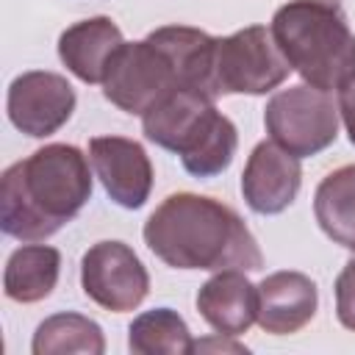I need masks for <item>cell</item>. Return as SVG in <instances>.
<instances>
[{
  "label": "cell",
  "instance_id": "1",
  "mask_svg": "<svg viewBox=\"0 0 355 355\" xmlns=\"http://www.w3.org/2000/svg\"><path fill=\"white\" fill-rule=\"evenodd\" d=\"M144 244L172 269L263 266L261 247L244 219L225 202L191 191L169 194L144 222Z\"/></svg>",
  "mask_w": 355,
  "mask_h": 355
},
{
  "label": "cell",
  "instance_id": "2",
  "mask_svg": "<svg viewBox=\"0 0 355 355\" xmlns=\"http://www.w3.org/2000/svg\"><path fill=\"white\" fill-rule=\"evenodd\" d=\"M92 197L86 155L72 144H44L11 164L0 180V227L17 241H44Z\"/></svg>",
  "mask_w": 355,
  "mask_h": 355
},
{
  "label": "cell",
  "instance_id": "3",
  "mask_svg": "<svg viewBox=\"0 0 355 355\" xmlns=\"http://www.w3.org/2000/svg\"><path fill=\"white\" fill-rule=\"evenodd\" d=\"M269 28L308 86L338 92L355 75V33L336 0H288L275 11Z\"/></svg>",
  "mask_w": 355,
  "mask_h": 355
},
{
  "label": "cell",
  "instance_id": "4",
  "mask_svg": "<svg viewBox=\"0 0 355 355\" xmlns=\"http://www.w3.org/2000/svg\"><path fill=\"white\" fill-rule=\"evenodd\" d=\"M144 136L178 153L183 169L200 180L222 175L239 147L236 125L216 111L214 97L194 89H175L141 116Z\"/></svg>",
  "mask_w": 355,
  "mask_h": 355
},
{
  "label": "cell",
  "instance_id": "5",
  "mask_svg": "<svg viewBox=\"0 0 355 355\" xmlns=\"http://www.w3.org/2000/svg\"><path fill=\"white\" fill-rule=\"evenodd\" d=\"M263 125L269 139L291 155H319L338 136V105L330 92L297 83L269 97Z\"/></svg>",
  "mask_w": 355,
  "mask_h": 355
},
{
  "label": "cell",
  "instance_id": "6",
  "mask_svg": "<svg viewBox=\"0 0 355 355\" xmlns=\"http://www.w3.org/2000/svg\"><path fill=\"white\" fill-rule=\"evenodd\" d=\"M291 72L280 53L272 28L250 25L225 39H216L214 83L216 94H266Z\"/></svg>",
  "mask_w": 355,
  "mask_h": 355
},
{
  "label": "cell",
  "instance_id": "7",
  "mask_svg": "<svg viewBox=\"0 0 355 355\" xmlns=\"http://www.w3.org/2000/svg\"><path fill=\"white\" fill-rule=\"evenodd\" d=\"M180 89L169 55L150 39L122 42L103 75V94L128 114L144 116L158 100Z\"/></svg>",
  "mask_w": 355,
  "mask_h": 355
},
{
  "label": "cell",
  "instance_id": "8",
  "mask_svg": "<svg viewBox=\"0 0 355 355\" xmlns=\"http://www.w3.org/2000/svg\"><path fill=\"white\" fill-rule=\"evenodd\" d=\"M80 286L100 308L125 313L144 302L150 275L125 241H97L83 252Z\"/></svg>",
  "mask_w": 355,
  "mask_h": 355
},
{
  "label": "cell",
  "instance_id": "9",
  "mask_svg": "<svg viewBox=\"0 0 355 355\" xmlns=\"http://www.w3.org/2000/svg\"><path fill=\"white\" fill-rule=\"evenodd\" d=\"M6 111L17 130L44 139L69 122L75 111V89L58 72L31 69L11 80Z\"/></svg>",
  "mask_w": 355,
  "mask_h": 355
},
{
  "label": "cell",
  "instance_id": "10",
  "mask_svg": "<svg viewBox=\"0 0 355 355\" xmlns=\"http://www.w3.org/2000/svg\"><path fill=\"white\" fill-rule=\"evenodd\" d=\"M89 161L105 194L122 208H141L153 191V164L144 147L125 136H97L89 141Z\"/></svg>",
  "mask_w": 355,
  "mask_h": 355
},
{
  "label": "cell",
  "instance_id": "11",
  "mask_svg": "<svg viewBox=\"0 0 355 355\" xmlns=\"http://www.w3.org/2000/svg\"><path fill=\"white\" fill-rule=\"evenodd\" d=\"M300 183H302L300 158L283 150L280 144H275L272 139L255 144L241 172V194L247 205L263 216L286 211L297 200Z\"/></svg>",
  "mask_w": 355,
  "mask_h": 355
},
{
  "label": "cell",
  "instance_id": "12",
  "mask_svg": "<svg viewBox=\"0 0 355 355\" xmlns=\"http://www.w3.org/2000/svg\"><path fill=\"white\" fill-rule=\"evenodd\" d=\"M319 308L316 283L302 272H272L258 283V324L272 336L302 330Z\"/></svg>",
  "mask_w": 355,
  "mask_h": 355
},
{
  "label": "cell",
  "instance_id": "13",
  "mask_svg": "<svg viewBox=\"0 0 355 355\" xmlns=\"http://www.w3.org/2000/svg\"><path fill=\"white\" fill-rule=\"evenodd\" d=\"M197 311L216 333L241 336L258 322V286L244 269H222L200 286Z\"/></svg>",
  "mask_w": 355,
  "mask_h": 355
},
{
  "label": "cell",
  "instance_id": "14",
  "mask_svg": "<svg viewBox=\"0 0 355 355\" xmlns=\"http://www.w3.org/2000/svg\"><path fill=\"white\" fill-rule=\"evenodd\" d=\"M122 42V31L111 17H89L61 33L58 58L83 83H103L105 67Z\"/></svg>",
  "mask_w": 355,
  "mask_h": 355
},
{
  "label": "cell",
  "instance_id": "15",
  "mask_svg": "<svg viewBox=\"0 0 355 355\" xmlns=\"http://www.w3.org/2000/svg\"><path fill=\"white\" fill-rule=\"evenodd\" d=\"M147 39L155 42L169 55L180 80V89H194L214 100L219 97L214 83V61H216L214 36L189 25H164V28H155Z\"/></svg>",
  "mask_w": 355,
  "mask_h": 355
},
{
  "label": "cell",
  "instance_id": "16",
  "mask_svg": "<svg viewBox=\"0 0 355 355\" xmlns=\"http://www.w3.org/2000/svg\"><path fill=\"white\" fill-rule=\"evenodd\" d=\"M61 272V252L47 244H25L8 255L3 272L6 297L14 302H39L53 294Z\"/></svg>",
  "mask_w": 355,
  "mask_h": 355
},
{
  "label": "cell",
  "instance_id": "17",
  "mask_svg": "<svg viewBox=\"0 0 355 355\" xmlns=\"http://www.w3.org/2000/svg\"><path fill=\"white\" fill-rule=\"evenodd\" d=\"M313 214L330 241L355 252V164L333 169L316 186Z\"/></svg>",
  "mask_w": 355,
  "mask_h": 355
},
{
  "label": "cell",
  "instance_id": "18",
  "mask_svg": "<svg viewBox=\"0 0 355 355\" xmlns=\"http://www.w3.org/2000/svg\"><path fill=\"white\" fill-rule=\"evenodd\" d=\"M33 355H64V352H86V355H103L105 352V338L103 330L94 319L83 313H53L47 316L31 344Z\"/></svg>",
  "mask_w": 355,
  "mask_h": 355
},
{
  "label": "cell",
  "instance_id": "19",
  "mask_svg": "<svg viewBox=\"0 0 355 355\" xmlns=\"http://www.w3.org/2000/svg\"><path fill=\"white\" fill-rule=\"evenodd\" d=\"M191 344L189 324L172 308L144 311L128 327V347L139 355H186Z\"/></svg>",
  "mask_w": 355,
  "mask_h": 355
},
{
  "label": "cell",
  "instance_id": "20",
  "mask_svg": "<svg viewBox=\"0 0 355 355\" xmlns=\"http://www.w3.org/2000/svg\"><path fill=\"white\" fill-rule=\"evenodd\" d=\"M336 316L347 330L355 333V258L347 261L336 277Z\"/></svg>",
  "mask_w": 355,
  "mask_h": 355
},
{
  "label": "cell",
  "instance_id": "21",
  "mask_svg": "<svg viewBox=\"0 0 355 355\" xmlns=\"http://www.w3.org/2000/svg\"><path fill=\"white\" fill-rule=\"evenodd\" d=\"M336 105H338V116H341V122H344V128L349 133V141L355 144V75L338 89Z\"/></svg>",
  "mask_w": 355,
  "mask_h": 355
},
{
  "label": "cell",
  "instance_id": "22",
  "mask_svg": "<svg viewBox=\"0 0 355 355\" xmlns=\"http://www.w3.org/2000/svg\"><path fill=\"white\" fill-rule=\"evenodd\" d=\"M236 336H225V333H216V336H211V338H200V341H194L191 344V352H244L247 355V347L244 344H239V341H233Z\"/></svg>",
  "mask_w": 355,
  "mask_h": 355
}]
</instances>
